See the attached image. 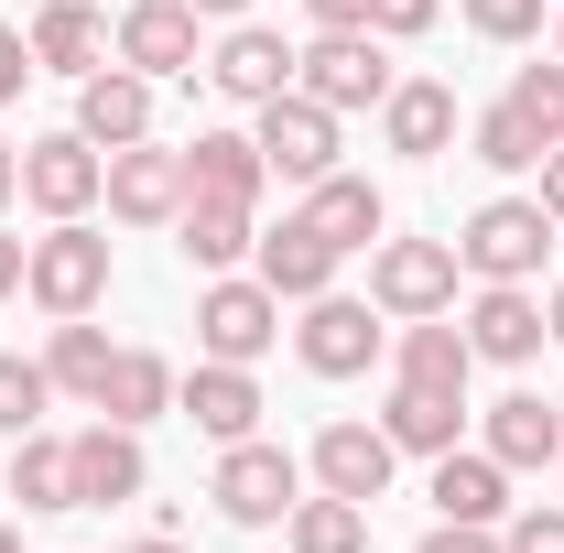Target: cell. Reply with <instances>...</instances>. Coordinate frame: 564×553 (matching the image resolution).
I'll list each match as a JSON object with an SVG mask.
<instances>
[{
    "label": "cell",
    "mask_w": 564,
    "mask_h": 553,
    "mask_svg": "<svg viewBox=\"0 0 564 553\" xmlns=\"http://www.w3.org/2000/svg\"><path fill=\"white\" fill-rule=\"evenodd\" d=\"M22 293H33L44 315H98V293H109V239H98L87 217H55V228L33 239V261H22Z\"/></svg>",
    "instance_id": "1"
},
{
    "label": "cell",
    "mask_w": 564,
    "mask_h": 553,
    "mask_svg": "<svg viewBox=\"0 0 564 553\" xmlns=\"http://www.w3.org/2000/svg\"><path fill=\"white\" fill-rule=\"evenodd\" d=\"M207 499L239 521V532H272V521H293V499H304V467H293L282 445H261V434H239V445H217Z\"/></svg>",
    "instance_id": "2"
},
{
    "label": "cell",
    "mask_w": 564,
    "mask_h": 553,
    "mask_svg": "<svg viewBox=\"0 0 564 553\" xmlns=\"http://www.w3.org/2000/svg\"><path fill=\"white\" fill-rule=\"evenodd\" d=\"M543 250H554L543 196H489V207L456 228V261H467L478 282H532V272H543Z\"/></svg>",
    "instance_id": "3"
},
{
    "label": "cell",
    "mask_w": 564,
    "mask_h": 553,
    "mask_svg": "<svg viewBox=\"0 0 564 553\" xmlns=\"http://www.w3.org/2000/svg\"><path fill=\"white\" fill-rule=\"evenodd\" d=\"M293 87L326 98V109L348 120V109H380L402 76H391V55H380V33H315V44L293 55Z\"/></svg>",
    "instance_id": "4"
},
{
    "label": "cell",
    "mask_w": 564,
    "mask_h": 553,
    "mask_svg": "<svg viewBox=\"0 0 564 553\" xmlns=\"http://www.w3.org/2000/svg\"><path fill=\"white\" fill-rule=\"evenodd\" d=\"M282 337V293L261 272L239 282V272H217L207 293H196V347H207V358H228V369H250V358H261V347Z\"/></svg>",
    "instance_id": "5"
},
{
    "label": "cell",
    "mask_w": 564,
    "mask_h": 553,
    "mask_svg": "<svg viewBox=\"0 0 564 553\" xmlns=\"http://www.w3.org/2000/svg\"><path fill=\"white\" fill-rule=\"evenodd\" d=\"M456 239H380L369 250V304L380 315H445L456 304Z\"/></svg>",
    "instance_id": "6"
},
{
    "label": "cell",
    "mask_w": 564,
    "mask_h": 553,
    "mask_svg": "<svg viewBox=\"0 0 564 553\" xmlns=\"http://www.w3.org/2000/svg\"><path fill=\"white\" fill-rule=\"evenodd\" d=\"M261 163H272L282 185H315V174H337V109L326 98H304V87H282V98H261Z\"/></svg>",
    "instance_id": "7"
},
{
    "label": "cell",
    "mask_w": 564,
    "mask_h": 553,
    "mask_svg": "<svg viewBox=\"0 0 564 553\" xmlns=\"http://www.w3.org/2000/svg\"><path fill=\"white\" fill-rule=\"evenodd\" d=\"M98 185H109V152L87 131H44V141H22V196L44 217H87L98 207Z\"/></svg>",
    "instance_id": "8"
},
{
    "label": "cell",
    "mask_w": 564,
    "mask_h": 553,
    "mask_svg": "<svg viewBox=\"0 0 564 553\" xmlns=\"http://www.w3.org/2000/svg\"><path fill=\"white\" fill-rule=\"evenodd\" d=\"M293 347H304V369H315V380H358V369L380 358V326H369V304H358V293H315V304H304V326H293Z\"/></svg>",
    "instance_id": "9"
},
{
    "label": "cell",
    "mask_w": 564,
    "mask_h": 553,
    "mask_svg": "<svg viewBox=\"0 0 564 553\" xmlns=\"http://www.w3.org/2000/svg\"><path fill=\"white\" fill-rule=\"evenodd\" d=\"M66 456H76V510H120V499H141L152 488V467H141V434L131 423H87V434H66Z\"/></svg>",
    "instance_id": "10"
},
{
    "label": "cell",
    "mask_w": 564,
    "mask_h": 553,
    "mask_svg": "<svg viewBox=\"0 0 564 553\" xmlns=\"http://www.w3.org/2000/svg\"><path fill=\"white\" fill-rule=\"evenodd\" d=\"M109 217H131V228H163V217H185V152H152V141H131V152H109Z\"/></svg>",
    "instance_id": "11"
},
{
    "label": "cell",
    "mask_w": 564,
    "mask_h": 553,
    "mask_svg": "<svg viewBox=\"0 0 564 553\" xmlns=\"http://www.w3.org/2000/svg\"><path fill=\"white\" fill-rule=\"evenodd\" d=\"M76 131L98 141V152H131V141H152V76H141V66H98V76H76Z\"/></svg>",
    "instance_id": "12"
},
{
    "label": "cell",
    "mask_w": 564,
    "mask_h": 553,
    "mask_svg": "<svg viewBox=\"0 0 564 553\" xmlns=\"http://www.w3.org/2000/svg\"><path fill=\"white\" fill-rule=\"evenodd\" d=\"M391 467H402V445H391L380 423H326V434H315V488H337L358 510L391 488Z\"/></svg>",
    "instance_id": "13"
},
{
    "label": "cell",
    "mask_w": 564,
    "mask_h": 553,
    "mask_svg": "<svg viewBox=\"0 0 564 553\" xmlns=\"http://www.w3.org/2000/svg\"><path fill=\"white\" fill-rule=\"evenodd\" d=\"M304 228L348 261V250H380L391 207H380V185H369V174H315V185H304Z\"/></svg>",
    "instance_id": "14"
},
{
    "label": "cell",
    "mask_w": 564,
    "mask_h": 553,
    "mask_svg": "<svg viewBox=\"0 0 564 553\" xmlns=\"http://www.w3.org/2000/svg\"><path fill=\"white\" fill-rule=\"evenodd\" d=\"M120 66H141L152 87L163 76H196V11L185 0H131L120 11Z\"/></svg>",
    "instance_id": "15"
},
{
    "label": "cell",
    "mask_w": 564,
    "mask_h": 553,
    "mask_svg": "<svg viewBox=\"0 0 564 553\" xmlns=\"http://www.w3.org/2000/svg\"><path fill=\"white\" fill-rule=\"evenodd\" d=\"M174 413H196V434L239 445V434H261V380H250V369H228V358H207L196 380H174Z\"/></svg>",
    "instance_id": "16"
},
{
    "label": "cell",
    "mask_w": 564,
    "mask_h": 553,
    "mask_svg": "<svg viewBox=\"0 0 564 553\" xmlns=\"http://www.w3.org/2000/svg\"><path fill=\"white\" fill-rule=\"evenodd\" d=\"M217 98H239V109H261V98H282L293 87V44H282L272 22H239L228 44H217Z\"/></svg>",
    "instance_id": "17"
},
{
    "label": "cell",
    "mask_w": 564,
    "mask_h": 553,
    "mask_svg": "<svg viewBox=\"0 0 564 553\" xmlns=\"http://www.w3.org/2000/svg\"><path fill=\"white\" fill-rule=\"evenodd\" d=\"M261 185H272V163H261L250 131H196L185 141V196H239V207H261Z\"/></svg>",
    "instance_id": "18"
},
{
    "label": "cell",
    "mask_w": 564,
    "mask_h": 553,
    "mask_svg": "<svg viewBox=\"0 0 564 553\" xmlns=\"http://www.w3.org/2000/svg\"><path fill=\"white\" fill-rule=\"evenodd\" d=\"M250 261H261V282H272L282 304H315V293H337V250H326L304 217H282L272 239H250Z\"/></svg>",
    "instance_id": "19"
},
{
    "label": "cell",
    "mask_w": 564,
    "mask_h": 553,
    "mask_svg": "<svg viewBox=\"0 0 564 553\" xmlns=\"http://www.w3.org/2000/svg\"><path fill=\"white\" fill-rule=\"evenodd\" d=\"M543 337H554V326H543V304H532L521 282H489V293L467 304V347H478V358H499V369H521Z\"/></svg>",
    "instance_id": "20"
},
{
    "label": "cell",
    "mask_w": 564,
    "mask_h": 553,
    "mask_svg": "<svg viewBox=\"0 0 564 553\" xmlns=\"http://www.w3.org/2000/svg\"><path fill=\"white\" fill-rule=\"evenodd\" d=\"M380 131H391V152L434 163V152L456 141V87H434V76H402V87L380 98Z\"/></svg>",
    "instance_id": "21"
},
{
    "label": "cell",
    "mask_w": 564,
    "mask_h": 553,
    "mask_svg": "<svg viewBox=\"0 0 564 553\" xmlns=\"http://www.w3.org/2000/svg\"><path fill=\"white\" fill-rule=\"evenodd\" d=\"M423 499H434L445 521H499V510H510V467H499L489 445H478V456H456V445H445V456H434V488H423Z\"/></svg>",
    "instance_id": "22"
},
{
    "label": "cell",
    "mask_w": 564,
    "mask_h": 553,
    "mask_svg": "<svg viewBox=\"0 0 564 553\" xmlns=\"http://www.w3.org/2000/svg\"><path fill=\"white\" fill-rule=\"evenodd\" d=\"M456 423H467V391H413V380H391V402H380V434H391L402 456H445Z\"/></svg>",
    "instance_id": "23"
},
{
    "label": "cell",
    "mask_w": 564,
    "mask_h": 553,
    "mask_svg": "<svg viewBox=\"0 0 564 553\" xmlns=\"http://www.w3.org/2000/svg\"><path fill=\"white\" fill-rule=\"evenodd\" d=\"M489 456H499V467H554V456H564V413L543 402V391L489 402Z\"/></svg>",
    "instance_id": "24"
},
{
    "label": "cell",
    "mask_w": 564,
    "mask_h": 553,
    "mask_svg": "<svg viewBox=\"0 0 564 553\" xmlns=\"http://www.w3.org/2000/svg\"><path fill=\"white\" fill-rule=\"evenodd\" d=\"M98 413L109 423H152V413H174V358H152V347H120L109 358V380H98Z\"/></svg>",
    "instance_id": "25"
},
{
    "label": "cell",
    "mask_w": 564,
    "mask_h": 553,
    "mask_svg": "<svg viewBox=\"0 0 564 553\" xmlns=\"http://www.w3.org/2000/svg\"><path fill=\"white\" fill-rule=\"evenodd\" d=\"M467 369H478L467 326H445V315H402V380H413V391H467Z\"/></svg>",
    "instance_id": "26"
},
{
    "label": "cell",
    "mask_w": 564,
    "mask_h": 553,
    "mask_svg": "<svg viewBox=\"0 0 564 553\" xmlns=\"http://www.w3.org/2000/svg\"><path fill=\"white\" fill-rule=\"evenodd\" d=\"M98 55H109V33H98V11H87V0H44V11H33V66L98 76Z\"/></svg>",
    "instance_id": "27"
},
{
    "label": "cell",
    "mask_w": 564,
    "mask_h": 553,
    "mask_svg": "<svg viewBox=\"0 0 564 553\" xmlns=\"http://www.w3.org/2000/svg\"><path fill=\"white\" fill-rule=\"evenodd\" d=\"M174 228H185V261H196V272H228V261H250V239H261L239 196H185V217H174Z\"/></svg>",
    "instance_id": "28"
},
{
    "label": "cell",
    "mask_w": 564,
    "mask_h": 553,
    "mask_svg": "<svg viewBox=\"0 0 564 553\" xmlns=\"http://www.w3.org/2000/svg\"><path fill=\"white\" fill-rule=\"evenodd\" d=\"M11 499H22V510H76L66 434H11Z\"/></svg>",
    "instance_id": "29"
},
{
    "label": "cell",
    "mask_w": 564,
    "mask_h": 553,
    "mask_svg": "<svg viewBox=\"0 0 564 553\" xmlns=\"http://www.w3.org/2000/svg\"><path fill=\"white\" fill-rule=\"evenodd\" d=\"M109 358H120V347L98 337L87 315H55V347H44V380H55V391H76V402H98V380H109Z\"/></svg>",
    "instance_id": "30"
},
{
    "label": "cell",
    "mask_w": 564,
    "mask_h": 553,
    "mask_svg": "<svg viewBox=\"0 0 564 553\" xmlns=\"http://www.w3.org/2000/svg\"><path fill=\"white\" fill-rule=\"evenodd\" d=\"M282 543H293V553H358V543H369V510H358V499H337V488H326V499H293Z\"/></svg>",
    "instance_id": "31"
},
{
    "label": "cell",
    "mask_w": 564,
    "mask_h": 553,
    "mask_svg": "<svg viewBox=\"0 0 564 553\" xmlns=\"http://www.w3.org/2000/svg\"><path fill=\"white\" fill-rule=\"evenodd\" d=\"M478 163H489V174H532V163H543V131H532V120L499 98L489 120H478Z\"/></svg>",
    "instance_id": "32"
},
{
    "label": "cell",
    "mask_w": 564,
    "mask_h": 553,
    "mask_svg": "<svg viewBox=\"0 0 564 553\" xmlns=\"http://www.w3.org/2000/svg\"><path fill=\"white\" fill-rule=\"evenodd\" d=\"M44 402H55L44 358H0V445H11V434H33V423H44Z\"/></svg>",
    "instance_id": "33"
},
{
    "label": "cell",
    "mask_w": 564,
    "mask_h": 553,
    "mask_svg": "<svg viewBox=\"0 0 564 553\" xmlns=\"http://www.w3.org/2000/svg\"><path fill=\"white\" fill-rule=\"evenodd\" d=\"M510 109H521V120L543 131V152H554V141H564V55H554V66H521V76H510Z\"/></svg>",
    "instance_id": "34"
},
{
    "label": "cell",
    "mask_w": 564,
    "mask_h": 553,
    "mask_svg": "<svg viewBox=\"0 0 564 553\" xmlns=\"http://www.w3.org/2000/svg\"><path fill=\"white\" fill-rule=\"evenodd\" d=\"M467 22H478L489 44H532V33H543V0H467Z\"/></svg>",
    "instance_id": "35"
},
{
    "label": "cell",
    "mask_w": 564,
    "mask_h": 553,
    "mask_svg": "<svg viewBox=\"0 0 564 553\" xmlns=\"http://www.w3.org/2000/svg\"><path fill=\"white\" fill-rule=\"evenodd\" d=\"M499 553H564V499H554V510L532 499V510H521V521L499 532Z\"/></svg>",
    "instance_id": "36"
},
{
    "label": "cell",
    "mask_w": 564,
    "mask_h": 553,
    "mask_svg": "<svg viewBox=\"0 0 564 553\" xmlns=\"http://www.w3.org/2000/svg\"><path fill=\"white\" fill-rule=\"evenodd\" d=\"M434 11H445V0H369V33L402 44V33H434Z\"/></svg>",
    "instance_id": "37"
},
{
    "label": "cell",
    "mask_w": 564,
    "mask_h": 553,
    "mask_svg": "<svg viewBox=\"0 0 564 553\" xmlns=\"http://www.w3.org/2000/svg\"><path fill=\"white\" fill-rule=\"evenodd\" d=\"M33 76H44V66H33V33H22V22H0V109H11Z\"/></svg>",
    "instance_id": "38"
},
{
    "label": "cell",
    "mask_w": 564,
    "mask_h": 553,
    "mask_svg": "<svg viewBox=\"0 0 564 553\" xmlns=\"http://www.w3.org/2000/svg\"><path fill=\"white\" fill-rule=\"evenodd\" d=\"M423 553H499V532H489V521H434Z\"/></svg>",
    "instance_id": "39"
},
{
    "label": "cell",
    "mask_w": 564,
    "mask_h": 553,
    "mask_svg": "<svg viewBox=\"0 0 564 553\" xmlns=\"http://www.w3.org/2000/svg\"><path fill=\"white\" fill-rule=\"evenodd\" d=\"M315 11V33H369V0H304Z\"/></svg>",
    "instance_id": "40"
},
{
    "label": "cell",
    "mask_w": 564,
    "mask_h": 553,
    "mask_svg": "<svg viewBox=\"0 0 564 553\" xmlns=\"http://www.w3.org/2000/svg\"><path fill=\"white\" fill-rule=\"evenodd\" d=\"M532 174H543V217H554V228H564V141H554V152H543V163H532Z\"/></svg>",
    "instance_id": "41"
},
{
    "label": "cell",
    "mask_w": 564,
    "mask_h": 553,
    "mask_svg": "<svg viewBox=\"0 0 564 553\" xmlns=\"http://www.w3.org/2000/svg\"><path fill=\"white\" fill-rule=\"evenodd\" d=\"M22 261H33V239H11V228H0V293H22Z\"/></svg>",
    "instance_id": "42"
},
{
    "label": "cell",
    "mask_w": 564,
    "mask_h": 553,
    "mask_svg": "<svg viewBox=\"0 0 564 553\" xmlns=\"http://www.w3.org/2000/svg\"><path fill=\"white\" fill-rule=\"evenodd\" d=\"M11 196H22V152L0 141V207H11Z\"/></svg>",
    "instance_id": "43"
},
{
    "label": "cell",
    "mask_w": 564,
    "mask_h": 553,
    "mask_svg": "<svg viewBox=\"0 0 564 553\" xmlns=\"http://www.w3.org/2000/svg\"><path fill=\"white\" fill-rule=\"evenodd\" d=\"M185 11H196V22H239L250 0H185Z\"/></svg>",
    "instance_id": "44"
},
{
    "label": "cell",
    "mask_w": 564,
    "mask_h": 553,
    "mask_svg": "<svg viewBox=\"0 0 564 553\" xmlns=\"http://www.w3.org/2000/svg\"><path fill=\"white\" fill-rule=\"evenodd\" d=\"M131 553H185V543H174V532H141V543Z\"/></svg>",
    "instance_id": "45"
},
{
    "label": "cell",
    "mask_w": 564,
    "mask_h": 553,
    "mask_svg": "<svg viewBox=\"0 0 564 553\" xmlns=\"http://www.w3.org/2000/svg\"><path fill=\"white\" fill-rule=\"evenodd\" d=\"M543 326H554V337H564V293H554V304H543Z\"/></svg>",
    "instance_id": "46"
},
{
    "label": "cell",
    "mask_w": 564,
    "mask_h": 553,
    "mask_svg": "<svg viewBox=\"0 0 564 553\" xmlns=\"http://www.w3.org/2000/svg\"><path fill=\"white\" fill-rule=\"evenodd\" d=\"M0 553H22V532H11V521H0Z\"/></svg>",
    "instance_id": "47"
},
{
    "label": "cell",
    "mask_w": 564,
    "mask_h": 553,
    "mask_svg": "<svg viewBox=\"0 0 564 553\" xmlns=\"http://www.w3.org/2000/svg\"><path fill=\"white\" fill-rule=\"evenodd\" d=\"M554 55H564V33H554Z\"/></svg>",
    "instance_id": "48"
},
{
    "label": "cell",
    "mask_w": 564,
    "mask_h": 553,
    "mask_svg": "<svg viewBox=\"0 0 564 553\" xmlns=\"http://www.w3.org/2000/svg\"><path fill=\"white\" fill-rule=\"evenodd\" d=\"M554 413H564V402H554Z\"/></svg>",
    "instance_id": "49"
}]
</instances>
